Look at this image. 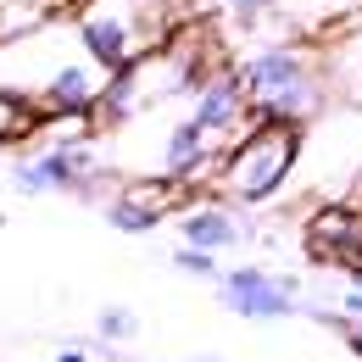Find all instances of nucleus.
<instances>
[{
	"label": "nucleus",
	"instance_id": "nucleus-1",
	"mask_svg": "<svg viewBox=\"0 0 362 362\" xmlns=\"http://www.w3.org/2000/svg\"><path fill=\"white\" fill-rule=\"evenodd\" d=\"M106 67L90 56L84 34L73 17H45L11 40H0V90L23 95L45 112V123H84L100 90H106Z\"/></svg>",
	"mask_w": 362,
	"mask_h": 362
},
{
	"label": "nucleus",
	"instance_id": "nucleus-2",
	"mask_svg": "<svg viewBox=\"0 0 362 362\" xmlns=\"http://www.w3.org/2000/svg\"><path fill=\"white\" fill-rule=\"evenodd\" d=\"M73 23L95 62L117 73L145 50L168 45L184 23H195V0H78Z\"/></svg>",
	"mask_w": 362,
	"mask_h": 362
},
{
	"label": "nucleus",
	"instance_id": "nucleus-3",
	"mask_svg": "<svg viewBox=\"0 0 362 362\" xmlns=\"http://www.w3.org/2000/svg\"><path fill=\"white\" fill-rule=\"evenodd\" d=\"M234 67L251 95V123H307L323 106V73L313 50L296 40H268L251 56H240Z\"/></svg>",
	"mask_w": 362,
	"mask_h": 362
},
{
	"label": "nucleus",
	"instance_id": "nucleus-4",
	"mask_svg": "<svg viewBox=\"0 0 362 362\" xmlns=\"http://www.w3.org/2000/svg\"><path fill=\"white\" fill-rule=\"evenodd\" d=\"M296 156H301V123H251L223 151V162L212 173V189L234 206H262L268 195L284 189Z\"/></svg>",
	"mask_w": 362,
	"mask_h": 362
},
{
	"label": "nucleus",
	"instance_id": "nucleus-5",
	"mask_svg": "<svg viewBox=\"0 0 362 362\" xmlns=\"http://www.w3.org/2000/svg\"><path fill=\"white\" fill-rule=\"evenodd\" d=\"M106 162L95 151L90 134H62L45 151L11 162V189L17 195H78V201H100L106 189Z\"/></svg>",
	"mask_w": 362,
	"mask_h": 362
},
{
	"label": "nucleus",
	"instance_id": "nucleus-6",
	"mask_svg": "<svg viewBox=\"0 0 362 362\" xmlns=\"http://www.w3.org/2000/svg\"><path fill=\"white\" fill-rule=\"evenodd\" d=\"M301 284L290 273H268L262 262H240V268L218 273V301L234 317H251V323H279V317L301 313Z\"/></svg>",
	"mask_w": 362,
	"mask_h": 362
},
{
	"label": "nucleus",
	"instance_id": "nucleus-7",
	"mask_svg": "<svg viewBox=\"0 0 362 362\" xmlns=\"http://www.w3.org/2000/svg\"><path fill=\"white\" fill-rule=\"evenodd\" d=\"M189 117L218 139V145H234V139L245 134V129H251V95H245L240 67H228V62H223L201 90L189 95Z\"/></svg>",
	"mask_w": 362,
	"mask_h": 362
},
{
	"label": "nucleus",
	"instance_id": "nucleus-8",
	"mask_svg": "<svg viewBox=\"0 0 362 362\" xmlns=\"http://www.w3.org/2000/svg\"><path fill=\"white\" fill-rule=\"evenodd\" d=\"M179 195H184V184L168 179V173L129 179L100 201V212H106V223L117 228V234H151V228H162V218L179 206Z\"/></svg>",
	"mask_w": 362,
	"mask_h": 362
},
{
	"label": "nucleus",
	"instance_id": "nucleus-9",
	"mask_svg": "<svg viewBox=\"0 0 362 362\" xmlns=\"http://www.w3.org/2000/svg\"><path fill=\"white\" fill-rule=\"evenodd\" d=\"M307 251L329 268H362V206H323L307 223Z\"/></svg>",
	"mask_w": 362,
	"mask_h": 362
},
{
	"label": "nucleus",
	"instance_id": "nucleus-10",
	"mask_svg": "<svg viewBox=\"0 0 362 362\" xmlns=\"http://www.w3.org/2000/svg\"><path fill=\"white\" fill-rule=\"evenodd\" d=\"M179 240L201 251H234L245 240V218H234V201H189L179 212Z\"/></svg>",
	"mask_w": 362,
	"mask_h": 362
},
{
	"label": "nucleus",
	"instance_id": "nucleus-11",
	"mask_svg": "<svg viewBox=\"0 0 362 362\" xmlns=\"http://www.w3.org/2000/svg\"><path fill=\"white\" fill-rule=\"evenodd\" d=\"M45 129V112L34 106V100H23V95L0 90V145H17V139H34Z\"/></svg>",
	"mask_w": 362,
	"mask_h": 362
},
{
	"label": "nucleus",
	"instance_id": "nucleus-12",
	"mask_svg": "<svg viewBox=\"0 0 362 362\" xmlns=\"http://www.w3.org/2000/svg\"><path fill=\"white\" fill-rule=\"evenodd\" d=\"M218 11L228 17V28H240V34L279 28V0H218Z\"/></svg>",
	"mask_w": 362,
	"mask_h": 362
},
{
	"label": "nucleus",
	"instance_id": "nucleus-13",
	"mask_svg": "<svg viewBox=\"0 0 362 362\" xmlns=\"http://www.w3.org/2000/svg\"><path fill=\"white\" fill-rule=\"evenodd\" d=\"M95 329H100V340H106V346H123V340H134L139 317L129 313V307H100V317H95Z\"/></svg>",
	"mask_w": 362,
	"mask_h": 362
},
{
	"label": "nucleus",
	"instance_id": "nucleus-14",
	"mask_svg": "<svg viewBox=\"0 0 362 362\" xmlns=\"http://www.w3.org/2000/svg\"><path fill=\"white\" fill-rule=\"evenodd\" d=\"M173 268L179 273H189V279H218V251H201V245H179L173 251Z\"/></svg>",
	"mask_w": 362,
	"mask_h": 362
},
{
	"label": "nucleus",
	"instance_id": "nucleus-15",
	"mask_svg": "<svg viewBox=\"0 0 362 362\" xmlns=\"http://www.w3.org/2000/svg\"><path fill=\"white\" fill-rule=\"evenodd\" d=\"M340 317H362V268L346 273V290H340Z\"/></svg>",
	"mask_w": 362,
	"mask_h": 362
},
{
	"label": "nucleus",
	"instance_id": "nucleus-16",
	"mask_svg": "<svg viewBox=\"0 0 362 362\" xmlns=\"http://www.w3.org/2000/svg\"><path fill=\"white\" fill-rule=\"evenodd\" d=\"M317 317H323V323H334V329L346 334V346H351V351L362 357V317H340V313H334V317H329V313H317Z\"/></svg>",
	"mask_w": 362,
	"mask_h": 362
},
{
	"label": "nucleus",
	"instance_id": "nucleus-17",
	"mask_svg": "<svg viewBox=\"0 0 362 362\" xmlns=\"http://www.w3.org/2000/svg\"><path fill=\"white\" fill-rule=\"evenodd\" d=\"M56 362H90V357H84L78 346H67V351H62V357H56Z\"/></svg>",
	"mask_w": 362,
	"mask_h": 362
},
{
	"label": "nucleus",
	"instance_id": "nucleus-18",
	"mask_svg": "<svg viewBox=\"0 0 362 362\" xmlns=\"http://www.w3.org/2000/svg\"><path fill=\"white\" fill-rule=\"evenodd\" d=\"M195 362H218V357H195Z\"/></svg>",
	"mask_w": 362,
	"mask_h": 362
}]
</instances>
